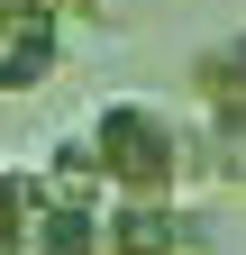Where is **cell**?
Masks as SVG:
<instances>
[{
    "label": "cell",
    "instance_id": "cell-1",
    "mask_svg": "<svg viewBox=\"0 0 246 255\" xmlns=\"http://www.w3.org/2000/svg\"><path fill=\"white\" fill-rule=\"evenodd\" d=\"M91 155H101L110 201H182L201 182V137L173 101H146V91H119V101L91 110Z\"/></svg>",
    "mask_w": 246,
    "mask_h": 255
},
{
    "label": "cell",
    "instance_id": "cell-2",
    "mask_svg": "<svg viewBox=\"0 0 246 255\" xmlns=\"http://www.w3.org/2000/svg\"><path fill=\"white\" fill-rule=\"evenodd\" d=\"M55 73H64V27L18 9V0H0V101H27Z\"/></svg>",
    "mask_w": 246,
    "mask_h": 255
},
{
    "label": "cell",
    "instance_id": "cell-3",
    "mask_svg": "<svg viewBox=\"0 0 246 255\" xmlns=\"http://www.w3.org/2000/svg\"><path fill=\"white\" fill-rule=\"evenodd\" d=\"M101 255H210V237L182 219V201H110Z\"/></svg>",
    "mask_w": 246,
    "mask_h": 255
},
{
    "label": "cell",
    "instance_id": "cell-4",
    "mask_svg": "<svg viewBox=\"0 0 246 255\" xmlns=\"http://www.w3.org/2000/svg\"><path fill=\"white\" fill-rule=\"evenodd\" d=\"M101 219H110V201H55V191H37L27 255H101Z\"/></svg>",
    "mask_w": 246,
    "mask_h": 255
},
{
    "label": "cell",
    "instance_id": "cell-5",
    "mask_svg": "<svg viewBox=\"0 0 246 255\" xmlns=\"http://www.w3.org/2000/svg\"><path fill=\"white\" fill-rule=\"evenodd\" d=\"M192 137H201V182H228V191H246V101H228V110H201V119H192Z\"/></svg>",
    "mask_w": 246,
    "mask_h": 255
},
{
    "label": "cell",
    "instance_id": "cell-6",
    "mask_svg": "<svg viewBox=\"0 0 246 255\" xmlns=\"http://www.w3.org/2000/svg\"><path fill=\"white\" fill-rule=\"evenodd\" d=\"M192 101H201V110L246 101V27H219V37L192 55Z\"/></svg>",
    "mask_w": 246,
    "mask_h": 255
},
{
    "label": "cell",
    "instance_id": "cell-7",
    "mask_svg": "<svg viewBox=\"0 0 246 255\" xmlns=\"http://www.w3.org/2000/svg\"><path fill=\"white\" fill-rule=\"evenodd\" d=\"M27 219H37V164L0 155V255H27Z\"/></svg>",
    "mask_w": 246,
    "mask_h": 255
},
{
    "label": "cell",
    "instance_id": "cell-8",
    "mask_svg": "<svg viewBox=\"0 0 246 255\" xmlns=\"http://www.w3.org/2000/svg\"><path fill=\"white\" fill-rule=\"evenodd\" d=\"M18 9H37V18H55V27H73V18H101V0H18Z\"/></svg>",
    "mask_w": 246,
    "mask_h": 255
}]
</instances>
